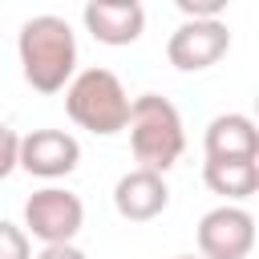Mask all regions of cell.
<instances>
[{"mask_svg":"<svg viewBox=\"0 0 259 259\" xmlns=\"http://www.w3.org/2000/svg\"><path fill=\"white\" fill-rule=\"evenodd\" d=\"M81 162V142L65 130H32L20 138L16 166L36 174V178H65Z\"/></svg>","mask_w":259,"mask_h":259,"instance_id":"52a82bcc","label":"cell"},{"mask_svg":"<svg viewBox=\"0 0 259 259\" xmlns=\"http://www.w3.org/2000/svg\"><path fill=\"white\" fill-rule=\"evenodd\" d=\"M206 158H255L259 154V134L247 113H219L206 134H202Z\"/></svg>","mask_w":259,"mask_h":259,"instance_id":"30bf717a","label":"cell"},{"mask_svg":"<svg viewBox=\"0 0 259 259\" xmlns=\"http://www.w3.org/2000/svg\"><path fill=\"white\" fill-rule=\"evenodd\" d=\"M202 182L210 186V194H223L235 206L259 190V162L255 158H206Z\"/></svg>","mask_w":259,"mask_h":259,"instance_id":"8fae6325","label":"cell"},{"mask_svg":"<svg viewBox=\"0 0 259 259\" xmlns=\"http://www.w3.org/2000/svg\"><path fill=\"white\" fill-rule=\"evenodd\" d=\"M85 223V206L73 190L65 186H45V190H32L28 202H24V235L28 239H40L45 247H57V243H73L77 231Z\"/></svg>","mask_w":259,"mask_h":259,"instance_id":"277c9868","label":"cell"},{"mask_svg":"<svg viewBox=\"0 0 259 259\" xmlns=\"http://www.w3.org/2000/svg\"><path fill=\"white\" fill-rule=\"evenodd\" d=\"M81 20H85V28L93 32V40L121 49V45H134V40L142 36V28H146V8H142L138 0H93V4H85Z\"/></svg>","mask_w":259,"mask_h":259,"instance_id":"ba28073f","label":"cell"},{"mask_svg":"<svg viewBox=\"0 0 259 259\" xmlns=\"http://www.w3.org/2000/svg\"><path fill=\"white\" fill-rule=\"evenodd\" d=\"M32 259H89L81 247H73V243H57V247H45L40 255H32Z\"/></svg>","mask_w":259,"mask_h":259,"instance_id":"9a60e30c","label":"cell"},{"mask_svg":"<svg viewBox=\"0 0 259 259\" xmlns=\"http://www.w3.org/2000/svg\"><path fill=\"white\" fill-rule=\"evenodd\" d=\"M227 49H231V28L223 20H182L166 40V57L182 73L210 69L214 61L227 57Z\"/></svg>","mask_w":259,"mask_h":259,"instance_id":"8992f818","label":"cell"},{"mask_svg":"<svg viewBox=\"0 0 259 259\" xmlns=\"http://www.w3.org/2000/svg\"><path fill=\"white\" fill-rule=\"evenodd\" d=\"M227 0H178V12L186 20H223Z\"/></svg>","mask_w":259,"mask_h":259,"instance_id":"4fadbf2b","label":"cell"},{"mask_svg":"<svg viewBox=\"0 0 259 259\" xmlns=\"http://www.w3.org/2000/svg\"><path fill=\"white\" fill-rule=\"evenodd\" d=\"M178 259H194V255H178ZM198 259H202V255H198Z\"/></svg>","mask_w":259,"mask_h":259,"instance_id":"2e32d148","label":"cell"},{"mask_svg":"<svg viewBox=\"0 0 259 259\" xmlns=\"http://www.w3.org/2000/svg\"><path fill=\"white\" fill-rule=\"evenodd\" d=\"M166 202H170L166 178L154 174V170H142V166L121 174L117 186H113V206L125 223H150L166 210Z\"/></svg>","mask_w":259,"mask_h":259,"instance_id":"9c48e42d","label":"cell"},{"mask_svg":"<svg viewBox=\"0 0 259 259\" xmlns=\"http://www.w3.org/2000/svg\"><path fill=\"white\" fill-rule=\"evenodd\" d=\"M0 259H32V239L8 219H0Z\"/></svg>","mask_w":259,"mask_h":259,"instance_id":"7c38bea8","label":"cell"},{"mask_svg":"<svg viewBox=\"0 0 259 259\" xmlns=\"http://www.w3.org/2000/svg\"><path fill=\"white\" fill-rule=\"evenodd\" d=\"M255 247V219L243 206H214L198 219V251L202 259H247Z\"/></svg>","mask_w":259,"mask_h":259,"instance_id":"5b68a950","label":"cell"},{"mask_svg":"<svg viewBox=\"0 0 259 259\" xmlns=\"http://www.w3.org/2000/svg\"><path fill=\"white\" fill-rule=\"evenodd\" d=\"M16 53H20L24 81L36 93H61L77 77V36L65 16H53V12L28 16L20 24Z\"/></svg>","mask_w":259,"mask_h":259,"instance_id":"6da1fadb","label":"cell"},{"mask_svg":"<svg viewBox=\"0 0 259 259\" xmlns=\"http://www.w3.org/2000/svg\"><path fill=\"white\" fill-rule=\"evenodd\" d=\"M65 109L69 117L97 134V138H113L125 130V117H130V93L125 85L117 81V73L93 65V69H81L69 85H65Z\"/></svg>","mask_w":259,"mask_h":259,"instance_id":"3957f363","label":"cell"},{"mask_svg":"<svg viewBox=\"0 0 259 259\" xmlns=\"http://www.w3.org/2000/svg\"><path fill=\"white\" fill-rule=\"evenodd\" d=\"M16 154H20V134L0 121V178H8L16 170Z\"/></svg>","mask_w":259,"mask_h":259,"instance_id":"5bb4252c","label":"cell"},{"mask_svg":"<svg viewBox=\"0 0 259 259\" xmlns=\"http://www.w3.org/2000/svg\"><path fill=\"white\" fill-rule=\"evenodd\" d=\"M125 130H130V150L138 158L142 170H154V174H166L182 150H186V130H182V117L174 109V101H166L162 93H142L130 101V117H125Z\"/></svg>","mask_w":259,"mask_h":259,"instance_id":"7a4b0ae2","label":"cell"}]
</instances>
